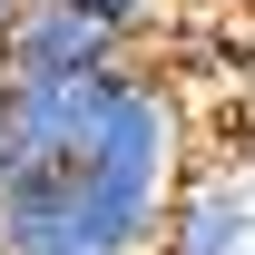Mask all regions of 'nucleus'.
<instances>
[{"label":"nucleus","instance_id":"5","mask_svg":"<svg viewBox=\"0 0 255 255\" xmlns=\"http://www.w3.org/2000/svg\"><path fill=\"white\" fill-rule=\"evenodd\" d=\"M196 10H255V0H196Z\"/></svg>","mask_w":255,"mask_h":255},{"label":"nucleus","instance_id":"6","mask_svg":"<svg viewBox=\"0 0 255 255\" xmlns=\"http://www.w3.org/2000/svg\"><path fill=\"white\" fill-rule=\"evenodd\" d=\"M0 255H10V246H0Z\"/></svg>","mask_w":255,"mask_h":255},{"label":"nucleus","instance_id":"4","mask_svg":"<svg viewBox=\"0 0 255 255\" xmlns=\"http://www.w3.org/2000/svg\"><path fill=\"white\" fill-rule=\"evenodd\" d=\"M20 10H30V0H0V30H10V20H20Z\"/></svg>","mask_w":255,"mask_h":255},{"label":"nucleus","instance_id":"2","mask_svg":"<svg viewBox=\"0 0 255 255\" xmlns=\"http://www.w3.org/2000/svg\"><path fill=\"white\" fill-rule=\"evenodd\" d=\"M157 255H255V187L236 177H187L167 206Z\"/></svg>","mask_w":255,"mask_h":255},{"label":"nucleus","instance_id":"3","mask_svg":"<svg viewBox=\"0 0 255 255\" xmlns=\"http://www.w3.org/2000/svg\"><path fill=\"white\" fill-rule=\"evenodd\" d=\"M79 20H98V30H118V39H137L147 20H157V0H69Z\"/></svg>","mask_w":255,"mask_h":255},{"label":"nucleus","instance_id":"1","mask_svg":"<svg viewBox=\"0 0 255 255\" xmlns=\"http://www.w3.org/2000/svg\"><path fill=\"white\" fill-rule=\"evenodd\" d=\"M108 59H128V39L98 30V20H79L69 0H30L0 30V69L10 79H79V69H108Z\"/></svg>","mask_w":255,"mask_h":255}]
</instances>
